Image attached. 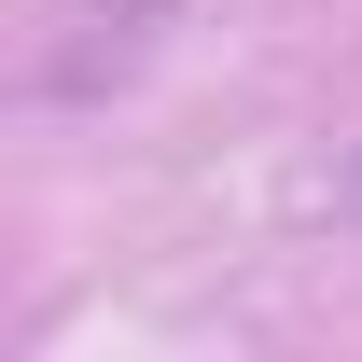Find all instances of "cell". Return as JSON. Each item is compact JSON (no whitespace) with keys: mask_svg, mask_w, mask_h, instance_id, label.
<instances>
[{"mask_svg":"<svg viewBox=\"0 0 362 362\" xmlns=\"http://www.w3.org/2000/svg\"><path fill=\"white\" fill-rule=\"evenodd\" d=\"M349 209H362V168H349Z\"/></svg>","mask_w":362,"mask_h":362,"instance_id":"1","label":"cell"}]
</instances>
